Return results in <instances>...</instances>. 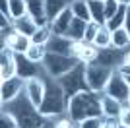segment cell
I'll list each match as a JSON object with an SVG mask.
<instances>
[{
  "mask_svg": "<svg viewBox=\"0 0 130 128\" xmlns=\"http://www.w3.org/2000/svg\"><path fill=\"white\" fill-rule=\"evenodd\" d=\"M66 115L76 124L87 117H103L101 115V93H93L89 89L80 91L68 101Z\"/></svg>",
  "mask_w": 130,
  "mask_h": 128,
  "instance_id": "obj_1",
  "label": "cell"
},
{
  "mask_svg": "<svg viewBox=\"0 0 130 128\" xmlns=\"http://www.w3.org/2000/svg\"><path fill=\"white\" fill-rule=\"evenodd\" d=\"M45 82H47V91H45V99L39 107V113L43 118H56L60 115H66L68 109V99L66 93L62 89V85L58 84V80L49 78L45 74Z\"/></svg>",
  "mask_w": 130,
  "mask_h": 128,
  "instance_id": "obj_2",
  "label": "cell"
},
{
  "mask_svg": "<svg viewBox=\"0 0 130 128\" xmlns=\"http://www.w3.org/2000/svg\"><path fill=\"white\" fill-rule=\"evenodd\" d=\"M2 109L8 111L12 117L16 118L18 128H39V126H41V122L45 120V118L41 117L39 109L27 99L25 91H23L18 99H14L12 103L2 105Z\"/></svg>",
  "mask_w": 130,
  "mask_h": 128,
  "instance_id": "obj_3",
  "label": "cell"
},
{
  "mask_svg": "<svg viewBox=\"0 0 130 128\" xmlns=\"http://www.w3.org/2000/svg\"><path fill=\"white\" fill-rule=\"evenodd\" d=\"M78 64H80V60L74 58V56H64V54L49 53L47 58L43 60V70L49 78L58 80V78H62L64 74H68L70 70H74Z\"/></svg>",
  "mask_w": 130,
  "mask_h": 128,
  "instance_id": "obj_4",
  "label": "cell"
},
{
  "mask_svg": "<svg viewBox=\"0 0 130 128\" xmlns=\"http://www.w3.org/2000/svg\"><path fill=\"white\" fill-rule=\"evenodd\" d=\"M58 84L62 85V89L66 93V99L70 101L74 95H78L80 91L87 89V82H86V64H78L74 70H70L68 74H64L62 78H58Z\"/></svg>",
  "mask_w": 130,
  "mask_h": 128,
  "instance_id": "obj_5",
  "label": "cell"
},
{
  "mask_svg": "<svg viewBox=\"0 0 130 128\" xmlns=\"http://www.w3.org/2000/svg\"><path fill=\"white\" fill-rule=\"evenodd\" d=\"M115 70L105 68L101 64L93 62V64H86V82H87V89L93 93H103L107 87L111 76Z\"/></svg>",
  "mask_w": 130,
  "mask_h": 128,
  "instance_id": "obj_6",
  "label": "cell"
},
{
  "mask_svg": "<svg viewBox=\"0 0 130 128\" xmlns=\"http://www.w3.org/2000/svg\"><path fill=\"white\" fill-rule=\"evenodd\" d=\"M23 91H25V80H22L20 76H14L10 80H2L0 82V101H2V105H8L14 99H18Z\"/></svg>",
  "mask_w": 130,
  "mask_h": 128,
  "instance_id": "obj_7",
  "label": "cell"
},
{
  "mask_svg": "<svg viewBox=\"0 0 130 128\" xmlns=\"http://www.w3.org/2000/svg\"><path fill=\"white\" fill-rule=\"evenodd\" d=\"M103 93L115 97V99H119L120 103L128 101L130 87H128V84H126V78L120 74L119 70H115V72H113V76H111V80H109V84H107V87H105Z\"/></svg>",
  "mask_w": 130,
  "mask_h": 128,
  "instance_id": "obj_8",
  "label": "cell"
},
{
  "mask_svg": "<svg viewBox=\"0 0 130 128\" xmlns=\"http://www.w3.org/2000/svg\"><path fill=\"white\" fill-rule=\"evenodd\" d=\"M45 91H47L45 74L35 76V78H29V80L25 82V95L37 109L41 107V103H43V99H45Z\"/></svg>",
  "mask_w": 130,
  "mask_h": 128,
  "instance_id": "obj_9",
  "label": "cell"
},
{
  "mask_svg": "<svg viewBox=\"0 0 130 128\" xmlns=\"http://www.w3.org/2000/svg\"><path fill=\"white\" fill-rule=\"evenodd\" d=\"M45 74L43 64H35L27 58L25 54H16V76H20L22 80H29V78H35V76Z\"/></svg>",
  "mask_w": 130,
  "mask_h": 128,
  "instance_id": "obj_10",
  "label": "cell"
},
{
  "mask_svg": "<svg viewBox=\"0 0 130 128\" xmlns=\"http://www.w3.org/2000/svg\"><path fill=\"white\" fill-rule=\"evenodd\" d=\"M2 47H8L12 53H16V54H25L27 49L31 47V37L12 29L6 37H2Z\"/></svg>",
  "mask_w": 130,
  "mask_h": 128,
  "instance_id": "obj_11",
  "label": "cell"
},
{
  "mask_svg": "<svg viewBox=\"0 0 130 128\" xmlns=\"http://www.w3.org/2000/svg\"><path fill=\"white\" fill-rule=\"evenodd\" d=\"M122 58H124V51H119L115 47H109V49H101L97 54V60L95 62L105 66V68H111V70H119L120 64H122Z\"/></svg>",
  "mask_w": 130,
  "mask_h": 128,
  "instance_id": "obj_12",
  "label": "cell"
},
{
  "mask_svg": "<svg viewBox=\"0 0 130 128\" xmlns=\"http://www.w3.org/2000/svg\"><path fill=\"white\" fill-rule=\"evenodd\" d=\"M16 76V53H12L8 47L0 49V82L10 80Z\"/></svg>",
  "mask_w": 130,
  "mask_h": 128,
  "instance_id": "obj_13",
  "label": "cell"
},
{
  "mask_svg": "<svg viewBox=\"0 0 130 128\" xmlns=\"http://www.w3.org/2000/svg\"><path fill=\"white\" fill-rule=\"evenodd\" d=\"M47 49H49V53H54V54H64V56H74L72 51H74V41L70 37H66V35H54L49 39L47 43ZM76 58V56H74Z\"/></svg>",
  "mask_w": 130,
  "mask_h": 128,
  "instance_id": "obj_14",
  "label": "cell"
},
{
  "mask_svg": "<svg viewBox=\"0 0 130 128\" xmlns=\"http://www.w3.org/2000/svg\"><path fill=\"white\" fill-rule=\"evenodd\" d=\"M72 54H74L82 64H93L97 60L99 49H95L91 43H86V41H74V51H72Z\"/></svg>",
  "mask_w": 130,
  "mask_h": 128,
  "instance_id": "obj_15",
  "label": "cell"
},
{
  "mask_svg": "<svg viewBox=\"0 0 130 128\" xmlns=\"http://www.w3.org/2000/svg\"><path fill=\"white\" fill-rule=\"evenodd\" d=\"M122 109H124V105L119 99H115L107 93H101V115H103V118H119Z\"/></svg>",
  "mask_w": 130,
  "mask_h": 128,
  "instance_id": "obj_16",
  "label": "cell"
},
{
  "mask_svg": "<svg viewBox=\"0 0 130 128\" xmlns=\"http://www.w3.org/2000/svg\"><path fill=\"white\" fill-rule=\"evenodd\" d=\"M72 20H74V14H72L70 8H66V10L62 12V14H58L53 21H49V27H51V31H53L54 35H66Z\"/></svg>",
  "mask_w": 130,
  "mask_h": 128,
  "instance_id": "obj_17",
  "label": "cell"
},
{
  "mask_svg": "<svg viewBox=\"0 0 130 128\" xmlns=\"http://www.w3.org/2000/svg\"><path fill=\"white\" fill-rule=\"evenodd\" d=\"M27 14L37 21L39 27L49 25V18L45 10V0H27Z\"/></svg>",
  "mask_w": 130,
  "mask_h": 128,
  "instance_id": "obj_18",
  "label": "cell"
},
{
  "mask_svg": "<svg viewBox=\"0 0 130 128\" xmlns=\"http://www.w3.org/2000/svg\"><path fill=\"white\" fill-rule=\"evenodd\" d=\"M12 27H14V31L23 33V35H27V37H31L33 33L39 29L37 21L33 20L29 14H27V16H23V18H18V20H14V21H12Z\"/></svg>",
  "mask_w": 130,
  "mask_h": 128,
  "instance_id": "obj_19",
  "label": "cell"
},
{
  "mask_svg": "<svg viewBox=\"0 0 130 128\" xmlns=\"http://www.w3.org/2000/svg\"><path fill=\"white\" fill-rule=\"evenodd\" d=\"M72 0H45V10H47V18L49 21H53L54 18L62 14L66 8H70Z\"/></svg>",
  "mask_w": 130,
  "mask_h": 128,
  "instance_id": "obj_20",
  "label": "cell"
},
{
  "mask_svg": "<svg viewBox=\"0 0 130 128\" xmlns=\"http://www.w3.org/2000/svg\"><path fill=\"white\" fill-rule=\"evenodd\" d=\"M87 23H89V21H84V20H80V18H74L72 23H70V27H68V31H66V37H70L72 41H84Z\"/></svg>",
  "mask_w": 130,
  "mask_h": 128,
  "instance_id": "obj_21",
  "label": "cell"
},
{
  "mask_svg": "<svg viewBox=\"0 0 130 128\" xmlns=\"http://www.w3.org/2000/svg\"><path fill=\"white\" fill-rule=\"evenodd\" d=\"M111 47L119 49V51H126L130 47V31L126 27H119L113 31V39H111Z\"/></svg>",
  "mask_w": 130,
  "mask_h": 128,
  "instance_id": "obj_22",
  "label": "cell"
},
{
  "mask_svg": "<svg viewBox=\"0 0 130 128\" xmlns=\"http://www.w3.org/2000/svg\"><path fill=\"white\" fill-rule=\"evenodd\" d=\"M87 6H89V14H91V21L99 23V25H105V2L103 0H87Z\"/></svg>",
  "mask_w": 130,
  "mask_h": 128,
  "instance_id": "obj_23",
  "label": "cell"
},
{
  "mask_svg": "<svg viewBox=\"0 0 130 128\" xmlns=\"http://www.w3.org/2000/svg\"><path fill=\"white\" fill-rule=\"evenodd\" d=\"M111 39H113V31H111L107 25H101L97 35H95V39L91 41V45L95 49H99V51H101V49H109L111 47Z\"/></svg>",
  "mask_w": 130,
  "mask_h": 128,
  "instance_id": "obj_24",
  "label": "cell"
},
{
  "mask_svg": "<svg viewBox=\"0 0 130 128\" xmlns=\"http://www.w3.org/2000/svg\"><path fill=\"white\" fill-rule=\"evenodd\" d=\"M70 10H72V14H74V18H80V20H84V21H91L87 0H72Z\"/></svg>",
  "mask_w": 130,
  "mask_h": 128,
  "instance_id": "obj_25",
  "label": "cell"
},
{
  "mask_svg": "<svg viewBox=\"0 0 130 128\" xmlns=\"http://www.w3.org/2000/svg\"><path fill=\"white\" fill-rule=\"evenodd\" d=\"M47 54H49L47 45H33L31 43V47L27 49L25 56L31 60V62H35V64H43V60L47 58Z\"/></svg>",
  "mask_w": 130,
  "mask_h": 128,
  "instance_id": "obj_26",
  "label": "cell"
},
{
  "mask_svg": "<svg viewBox=\"0 0 130 128\" xmlns=\"http://www.w3.org/2000/svg\"><path fill=\"white\" fill-rule=\"evenodd\" d=\"M8 6H10L12 20L27 16V0H8Z\"/></svg>",
  "mask_w": 130,
  "mask_h": 128,
  "instance_id": "obj_27",
  "label": "cell"
},
{
  "mask_svg": "<svg viewBox=\"0 0 130 128\" xmlns=\"http://www.w3.org/2000/svg\"><path fill=\"white\" fill-rule=\"evenodd\" d=\"M124 21H126V6H120L119 12H117L105 25H107L111 31H115V29H119V27H124Z\"/></svg>",
  "mask_w": 130,
  "mask_h": 128,
  "instance_id": "obj_28",
  "label": "cell"
},
{
  "mask_svg": "<svg viewBox=\"0 0 130 128\" xmlns=\"http://www.w3.org/2000/svg\"><path fill=\"white\" fill-rule=\"evenodd\" d=\"M51 37H53L51 27L49 25H43V27H39L37 31L31 35V43H33V45H47Z\"/></svg>",
  "mask_w": 130,
  "mask_h": 128,
  "instance_id": "obj_29",
  "label": "cell"
},
{
  "mask_svg": "<svg viewBox=\"0 0 130 128\" xmlns=\"http://www.w3.org/2000/svg\"><path fill=\"white\" fill-rule=\"evenodd\" d=\"M103 117H87L82 122H78L80 128H103Z\"/></svg>",
  "mask_w": 130,
  "mask_h": 128,
  "instance_id": "obj_30",
  "label": "cell"
},
{
  "mask_svg": "<svg viewBox=\"0 0 130 128\" xmlns=\"http://www.w3.org/2000/svg\"><path fill=\"white\" fill-rule=\"evenodd\" d=\"M0 128H18L16 118L12 117L8 111H4V109H2V113H0Z\"/></svg>",
  "mask_w": 130,
  "mask_h": 128,
  "instance_id": "obj_31",
  "label": "cell"
},
{
  "mask_svg": "<svg viewBox=\"0 0 130 128\" xmlns=\"http://www.w3.org/2000/svg\"><path fill=\"white\" fill-rule=\"evenodd\" d=\"M53 122H54V128H74L76 126V122L68 115H60V117L53 118Z\"/></svg>",
  "mask_w": 130,
  "mask_h": 128,
  "instance_id": "obj_32",
  "label": "cell"
},
{
  "mask_svg": "<svg viewBox=\"0 0 130 128\" xmlns=\"http://www.w3.org/2000/svg\"><path fill=\"white\" fill-rule=\"evenodd\" d=\"M119 8H120V4L117 2V0H105V20H111V18L119 12ZM105 21V23H107Z\"/></svg>",
  "mask_w": 130,
  "mask_h": 128,
  "instance_id": "obj_33",
  "label": "cell"
},
{
  "mask_svg": "<svg viewBox=\"0 0 130 128\" xmlns=\"http://www.w3.org/2000/svg\"><path fill=\"white\" fill-rule=\"evenodd\" d=\"M99 23H95V21H89L87 23V27H86V37H84V41L86 43H91L93 39H95V35H97V31H99Z\"/></svg>",
  "mask_w": 130,
  "mask_h": 128,
  "instance_id": "obj_34",
  "label": "cell"
},
{
  "mask_svg": "<svg viewBox=\"0 0 130 128\" xmlns=\"http://www.w3.org/2000/svg\"><path fill=\"white\" fill-rule=\"evenodd\" d=\"M0 16H2V20H6V21H14L12 20V14H10L8 0H0Z\"/></svg>",
  "mask_w": 130,
  "mask_h": 128,
  "instance_id": "obj_35",
  "label": "cell"
},
{
  "mask_svg": "<svg viewBox=\"0 0 130 128\" xmlns=\"http://www.w3.org/2000/svg\"><path fill=\"white\" fill-rule=\"evenodd\" d=\"M119 122H120V126L130 128V107H124V109H122V113L119 115Z\"/></svg>",
  "mask_w": 130,
  "mask_h": 128,
  "instance_id": "obj_36",
  "label": "cell"
},
{
  "mask_svg": "<svg viewBox=\"0 0 130 128\" xmlns=\"http://www.w3.org/2000/svg\"><path fill=\"white\" fill-rule=\"evenodd\" d=\"M103 128H120L119 118H105L103 120Z\"/></svg>",
  "mask_w": 130,
  "mask_h": 128,
  "instance_id": "obj_37",
  "label": "cell"
},
{
  "mask_svg": "<svg viewBox=\"0 0 130 128\" xmlns=\"http://www.w3.org/2000/svg\"><path fill=\"white\" fill-rule=\"evenodd\" d=\"M39 128H54V122H53V118H45L43 122H41V126Z\"/></svg>",
  "mask_w": 130,
  "mask_h": 128,
  "instance_id": "obj_38",
  "label": "cell"
},
{
  "mask_svg": "<svg viewBox=\"0 0 130 128\" xmlns=\"http://www.w3.org/2000/svg\"><path fill=\"white\" fill-rule=\"evenodd\" d=\"M120 66H130V51H124V58H122Z\"/></svg>",
  "mask_w": 130,
  "mask_h": 128,
  "instance_id": "obj_39",
  "label": "cell"
},
{
  "mask_svg": "<svg viewBox=\"0 0 130 128\" xmlns=\"http://www.w3.org/2000/svg\"><path fill=\"white\" fill-rule=\"evenodd\" d=\"M124 27L130 31V6H126V21H124Z\"/></svg>",
  "mask_w": 130,
  "mask_h": 128,
  "instance_id": "obj_40",
  "label": "cell"
},
{
  "mask_svg": "<svg viewBox=\"0 0 130 128\" xmlns=\"http://www.w3.org/2000/svg\"><path fill=\"white\" fill-rule=\"evenodd\" d=\"M120 6H130V0H117Z\"/></svg>",
  "mask_w": 130,
  "mask_h": 128,
  "instance_id": "obj_41",
  "label": "cell"
},
{
  "mask_svg": "<svg viewBox=\"0 0 130 128\" xmlns=\"http://www.w3.org/2000/svg\"><path fill=\"white\" fill-rule=\"evenodd\" d=\"M122 76H124V74H122ZM124 78H126V84H128V87H130V74H126Z\"/></svg>",
  "mask_w": 130,
  "mask_h": 128,
  "instance_id": "obj_42",
  "label": "cell"
},
{
  "mask_svg": "<svg viewBox=\"0 0 130 128\" xmlns=\"http://www.w3.org/2000/svg\"><path fill=\"white\" fill-rule=\"evenodd\" d=\"M126 103H128V107H130V97H128V101H126Z\"/></svg>",
  "mask_w": 130,
  "mask_h": 128,
  "instance_id": "obj_43",
  "label": "cell"
},
{
  "mask_svg": "<svg viewBox=\"0 0 130 128\" xmlns=\"http://www.w3.org/2000/svg\"><path fill=\"white\" fill-rule=\"evenodd\" d=\"M74 128H80V126H78V124H76V126H74Z\"/></svg>",
  "mask_w": 130,
  "mask_h": 128,
  "instance_id": "obj_44",
  "label": "cell"
},
{
  "mask_svg": "<svg viewBox=\"0 0 130 128\" xmlns=\"http://www.w3.org/2000/svg\"><path fill=\"white\" fill-rule=\"evenodd\" d=\"M120 128H126V126H120Z\"/></svg>",
  "mask_w": 130,
  "mask_h": 128,
  "instance_id": "obj_45",
  "label": "cell"
},
{
  "mask_svg": "<svg viewBox=\"0 0 130 128\" xmlns=\"http://www.w3.org/2000/svg\"><path fill=\"white\" fill-rule=\"evenodd\" d=\"M103 2H105V0H103Z\"/></svg>",
  "mask_w": 130,
  "mask_h": 128,
  "instance_id": "obj_46",
  "label": "cell"
}]
</instances>
